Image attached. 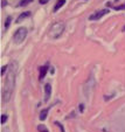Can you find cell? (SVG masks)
Instances as JSON below:
<instances>
[{
  "label": "cell",
  "instance_id": "6da1fadb",
  "mask_svg": "<svg viewBox=\"0 0 125 132\" xmlns=\"http://www.w3.org/2000/svg\"><path fill=\"white\" fill-rule=\"evenodd\" d=\"M17 63L13 62L8 67V74L5 80V85L3 89V102L7 103L12 97L14 87H15V77H17Z\"/></svg>",
  "mask_w": 125,
  "mask_h": 132
},
{
  "label": "cell",
  "instance_id": "7a4b0ae2",
  "mask_svg": "<svg viewBox=\"0 0 125 132\" xmlns=\"http://www.w3.org/2000/svg\"><path fill=\"white\" fill-rule=\"evenodd\" d=\"M63 32H64V24L61 22V21H58V22H55L54 25H51L48 35L51 39H58L63 34Z\"/></svg>",
  "mask_w": 125,
  "mask_h": 132
},
{
  "label": "cell",
  "instance_id": "3957f363",
  "mask_svg": "<svg viewBox=\"0 0 125 132\" xmlns=\"http://www.w3.org/2000/svg\"><path fill=\"white\" fill-rule=\"evenodd\" d=\"M27 29L26 28H24V27H21V28H18V31L14 33V36H13V39H14V42L15 43H21L22 41L26 39V36H27Z\"/></svg>",
  "mask_w": 125,
  "mask_h": 132
},
{
  "label": "cell",
  "instance_id": "277c9868",
  "mask_svg": "<svg viewBox=\"0 0 125 132\" xmlns=\"http://www.w3.org/2000/svg\"><path fill=\"white\" fill-rule=\"evenodd\" d=\"M110 11L109 10H98L96 11L95 13H92L90 17H89V20H91V21H95V20H99L102 17H104L105 14H108Z\"/></svg>",
  "mask_w": 125,
  "mask_h": 132
},
{
  "label": "cell",
  "instance_id": "5b68a950",
  "mask_svg": "<svg viewBox=\"0 0 125 132\" xmlns=\"http://www.w3.org/2000/svg\"><path fill=\"white\" fill-rule=\"evenodd\" d=\"M50 96H51V85L49 83H47L44 85V101L46 102L49 101Z\"/></svg>",
  "mask_w": 125,
  "mask_h": 132
},
{
  "label": "cell",
  "instance_id": "8992f818",
  "mask_svg": "<svg viewBox=\"0 0 125 132\" xmlns=\"http://www.w3.org/2000/svg\"><path fill=\"white\" fill-rule=\"evenodd\" d=\"M31 15V13L29 12H24V13H21L19 17H18V20H17V24H20V22H22V21L25 20V19H27L28 17Z\"/></svg>",
  "mask_w": 125,
  "mask_h": 132
},
{
  "label": "cell",
  "instance_id": "52a82bcc",
  "mask_svg": "<svg viewBox=\"0 0 125 132\" xmlns=\"http://www.w3.org/2000/svg\"><path fill=\"white\" fill-rule=\"evenodd\" d=\"M47 71H48V65H42V67H40V76H39V78L42 80V78L46 76Z\"/></svg>",
  "mask_w": 125,
  "mask_h": 132
},
{
  "label": "cell",
  "instance_id": "ba28073f",
  "mask_svg": "<svg viewBox=\"0 0 125 132\" xmlns=\"http://www.w3.org/2000/svg\"><path fill=\"white\" fill-rule=\"evenodd\" d=\"M64 4H66V0H57L56 4H55V6H54V12H57Z\"/></svg>",
  "mask_w": 125,
  "mask_h": 132
},
{
  "label": "cell",
  "instance_id": "9c48e42d",
  "mask_svg": "<svg viewBox=\"0 0 125 132\" xmlns=\"http://www.w3.org/2000/svg\"><path fill=\"white\" fill-rule=\"evenodd\" d=\"M47 116H48V109H44L40 113V120H44V119L47 118Z\"/></svg>",
  "mask_w": 125,
  "mask_h": 132
},
{
  "label": "cell",
  "instance_id": "30bf717a",
  "mask_svg": "<svg viewBox=\"0 0 125 132\" xmlns=\"http://www.w3.org/2000/svg\"><path fill=\"white\" fill-rule=\"evenodd\" d=\"M33 0H21L20 3H19V6L20 7H24V6H26V5H28V4H31Z\"/></svg>",
  "mask_w": 125,
  "mask_h": 132
},
{
  "label": "cell",
  "instance_id": "8fae6325",
  "mask_svg": "<svg viewBox=\"0 0 125 132\" xmlns=\"http://www.w3.org/2000/svg\"><path fill=\"white\" fill-rule=\"evenodd\" d=\"M37 130H39L40 132H48L47 127H44L43 125H39V126H37Z\"/></svg>",
  "mask_w": 125,
  "mask_h": 132
},
{
  "label": "cell",
  "instance_id": "7c38bea8",
  "mask_svg": "<svg viewBox=\"0 0 125 132\" xmlns=\"http://www.w3.org/2000/svg\"><path fill=\"white\" fill-rule=\"evenodd\" d=\"M11 20H12V18H11V17H8V18L6 19V22H5V28H8V27H10Z\"/></svg>",
  "mask_w": 125,
  "mask_h": 132
},
{
  "label": "cell",
  "instance_id": "4fadbf2b",
  "mask_svg": "<svg viewBox=\"0 0 125 132\" xmlns=\"http://www.w3.org/2000/svg\"><path fill=\"white\" fill-rule=\"evenodd\" d=\"M7 118H8V117H7L6 115L1 116V124H5V123H6V120H7Z\"/></svg>",
  "mask_w": 125,
  "mask_h": 132
},
{
  "label": "cell",
  "instance_id": "5bb4252c",
  "mask_svg": "<svg viewBox=\"0 0 125 132\" xmlns=\"http://www.w3.org/2000/svg\"><path fill=\"white\" fill-rule=\"evenodd\" d=\"M55 124H56V125H57L58 127H60V129H61V131H62V132H64V129H63V126L61 125V123H58V122H55Z\"/></svg>",
  "mask_w": 125,
  "mask_h": 132
},
{
  "label": "cell",
  "instance_id": "9a60e30c",
  "mask_svg": "<svg viewBox=\"0 0 125 132\" xmlns=\"http://www.w3.org/2000/svg\"><path fill=\"white\" fill-rule=\"evenodd\" d=\"M8 68V65H4L3 68H1V75H4L5 74V71H6V69Z\"/></svg>",
  "mask_w": 125,
  "mask_h": 132
},
{
  "label": "cell",
  "instance_id": "2e32d148",
  "mask_svg": "<svg viewBox=\"0 0 125 132\" xmlns=\"http://www.w3.org/2000/svg\"><path fill=\"white\" fill-rule=\"evenodd\" d=\"M125 8V5H122V6H117V7H115V10L116 11H119V10H124Z\"/></svg>",
  "mask_w": 125,
  "mask_h": 132
},
{
  "label": "cell",
  "instance_id": "e0dca14e",
  "mask_svg": "<svg viewBox=\"0 0 125 132\" xmlns=\"http://www.w3.org/2000/svg\"><path fill=\"white\" fill-rule=\"evenodd\" d=\"M80 111H81V112L84 111V105H83V104H80Z\"/></svg>",
  "mask_w": 125,
  "mask_h": 132
},
{
  "label": "cell",
  "instance_id": "ac0fdd59",
  "mask_svg": "<svg viewBox=\"0 0 125 132\" xmlns=\"http://www.w3.org/2000/svg\"><path fill=\"white\" fill-rule=\"evenodd\" d=\"M46 3H48V0H40V4H42V5H44Z\"/></svg>",
  "mask_w": 125,
  "mask_h": 132
},
{
  "label": "cell",
  "instance_id": "d6986e66",
  "mask_svg": "<svg viewBox=\"0 0 125 132\" xmlns=\"http://www.w3.org/2000/svg\"><path fill=\"white\" fill-rule=\"evenodd\" d=\"M123 31H124V32H125V26H124V27H123Z\"/></svg>",
  "mask_w": 125,
  "mask_h": 132
}]
</instances>
